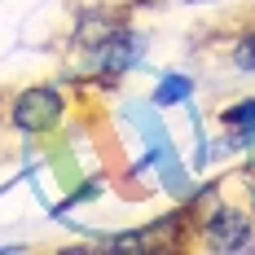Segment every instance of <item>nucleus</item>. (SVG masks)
Instances as JSON below:
<instances>
[{
  "instance_id": "obj_6",
  "label": "nucleus",
  "mask_w": 255,
  "mask_h": 255,
  "mask_svg": "<svg viewBox=\"0 0 255 255\" xmlns=\"http://www.w3.org/2000/svg\"><path fill=\"white\" fill-rule=\"evenodd\" d=\"M233 66H238V71H255V31L238 40V49H233Z\"/></svg>"
},
{
  "instance_id": "obj_1",
  "label": "nucleus",
  "mask_w": 255,
  "mask_h": 255,
  "mask_svg": "<svg viewBox=\"0 0 255 255\" xmlns=\"http://www.w3.org/2000/svg\"><path fill=\"white\" fill-rule=\"evenodd\" d=\"M9 124L18 132H53L62 124V93L53 84H31L13 97V110H9Z\"/></svg>"
},
{
  "instance_id": "obj_3",
  "label": "nucleus",
  "mask_w": 255,
  "mask_h": 255,
  "mask_svg": "<svg viewBox=\"0 0 255 255\" xmlns=\"http://www.w3.org/2000/svg\"><path fill=\"white\" fill-rule=\"evenodd\" d=\"M119 31H124V22H119L115 13L88 9V13H79V22H75V44H79V49H88V53H97V49H106Z\"/></svg>"
},
{
  "instance_id": "obj_4",
  "label": "nucleus",
  "mask_w": 255,
  "mask_h": 255,
  "mask_svg": "<svg viewBox=\"0 0 255 255\" xmlns=\"http://www.w3.org/2000/svg\"><path fill=\"white\" fill-rule=\"evenodd\" d=\"M189 93H194L189 75H163V84L154 88V106H180V102H189Z\"/></svg>"
},
{
  "instance_id": "obj_5",
  "label": "nucleus",
  "mask_w": 255,
  "mask_h": 255,
  "mask_svg": "<svg viewBox=\"0 0 255 255\" xmlns=\"http://www.w3.org/2000/svg\"><path fill=\"white\" fill-rule=\"evenodd\" d=\"M158 172H163V185H167L176 198H189V172L180 167V158H167V163H158Z\"/></svg>"
},
{
  "instance_id": "obj_2",
  "label": "nucleus",
  "mask_w": 255,
  "mask_h": 255,
  "mask_svg": "<svg viewBox=\"0 0 255 255\" xmlns=\"http://www.w3.org/2000/svg\"><path fill=\"white\" fill-rule=\"evenodd\" d=\"M203 229H207L203 238L207 251H255V225L238 207H216Z\"/></svg>"
}]
</instances>
